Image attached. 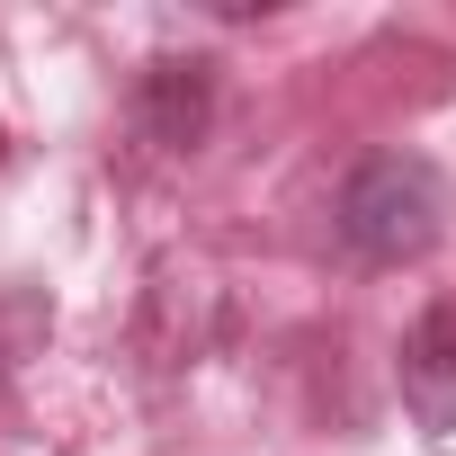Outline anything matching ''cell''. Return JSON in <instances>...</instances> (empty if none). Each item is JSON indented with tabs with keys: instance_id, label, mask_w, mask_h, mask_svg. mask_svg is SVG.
Returning <instances> with one entry per match:
<instances>
[{
	"instance_id": "1",
	"label": "cell",
	"mask_w": 456,
	"mask_h": 456,
	"mask_svg": "<svg viewBox=\"0 0 456 456\" xmlns=\"http://www.w3.org/2000/svg\"><path fill=\"white\" fill-rule=\"evenodd\" d=\"M438 215H447V179L420 152H376L340 188V242L358 260L394 269V260H420L438 242Z\"/></svg>"
},
{
	"instance_id": "2",
	"label": "cell",
	"mask_w": 456,
	"mask_h": 456,
	"mask_svg": "<svg viewBox=\"0 0 456 456\" xmlns=\"http://www.w3.org/2000/svg\"><path fill=\"white\" fill-rule=\"evenodd\" d=\"M134 126H143L161 152H197L206 126H215V63H206V54H161V63H143V81H134Z\"/></svg>"
},
{
	"instance_id": "3",
	"label": "cell",
	"mask_w": 456,
	"mask_h": 456,
	"mask_svg": "<svg viewBox=\"0 0 456 456\" xmlns=\"http://www.w3.org/2000/svg\"><path fill=\"white\" fill-rule=\"evenodd\" d=\"M394 385H403V411H411L429 438L456 429V305H429V314L403 331Z\"/></svg>"
}]
</instances>
